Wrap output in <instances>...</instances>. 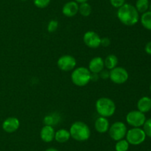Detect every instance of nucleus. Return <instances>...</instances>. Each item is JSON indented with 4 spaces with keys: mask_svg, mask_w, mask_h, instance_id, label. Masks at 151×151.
Segmentation results:
<instances>
[{
    "mask_svg": "<svg viewBox=\"0 0 151 151\" xmlns=\"http://www.w3.org/2000/svg\"><path fill=\"white\" fill-rule=\"evenodd\" d=\"M116 16L119 22L126 26H133L139 21V13L135 6L125 3L122 7L118 8Z\"/></svg>",
    "mask_w": 151,
    "mask_h": 151,
    "instance_id": "obj_1",
    "label": "nucleus"
},
{
    "mask_svg": "<svg viewBox=\"0 0 151 151\" xmlns=\"http://www.w3.org/2000/svg\"><path fill=\"white\" fill-rule=\"evenodd\" d=\"M71 137L78 142H85L89 139L91 130L85 122L78 121L74 122L69 129Z\"/></svg>",
    "mask_w": 151,
    "mask_h": 151,
    "instance_id": "obj_2",
    "label": "nucleus"
},
{
    "mask_svg": "<svg viewBox=\"0 0 151 151\" xmlns=\"http://www.w3.org/2000/svg\"><path fill=\"white\" fill-rule=\"evenodd\" d=\"M95 108L100 116L108 118L112 116L115 113L116 105L110 98L101 97L96 102Z\"/></svg>",
    "mask_w": 151,
    "mask_h": 151,
    "instance_id": "obj_3",
    "label": "nucleus"
},
{
    "mask_svg": "<svg viewBox=\"0 0 151 151\" xmlns=\"http://www.w3.org/2000/svg\"><path fill=\"white\" fill-rule=\"evenodd\" d=\"M91 73L86 67L75 68L71 74L72 83L78 87H84L91 81Z\"/></svg>",
    "mask_w": 151,
    "mask_h": 151,
    "instance_id": "obj_4",
    "label": "nucleus"
},
{
    "mask_svg": "<svg viewBox=\"0 0 151 151\" xmlns=\"http://www.w3.org/2000/svg\"><path fill=\"white\" fill-rule=\"evenodd\" d=\"M146 134L141 127H133L127 131L126 140L130 144L139 145L145 141Z\"/></svg>",
    "mask_w": 151,
    "mask_h": 151,
    "instance_id": "obj_5",
    "label": "nucleus"
},
{
    "mask_svg": "<svg viewBox=\"0 0 151 151\" xmlns=\"http://www.w3.org/2000/svg\"><path fill=\"white\" fill-rule=\"evenodd\" d=\"M127 129L126 124L122 121H115L109 129V136L113 140L119 141L123 139L126 136Z\"/></svg>",
    "mask_w": 151,
    "mask_h": 151,
    "instance_id": "obj_6",
    "label": "nucleus"
},
{
    "mask_svg": "<svg viewBox=\"0 0 151 151\" xmlns=\"http://www.w3.org/2000/svg\"><path fill=\"white\" fill-rule=\"evenodd\" d=\"M128 78H129L128 72L125 68L122 67H116L110 70L109 78L114 84H124L128 81Z\"/></svg>",
    "mask_w": 151,
    "mask_h": 151,
    "instance_id": "obj_7",
    "label": "nucleus"
},
{
    "mask_svg": "<svg viewBox=\"0 0 151 151\" xmlns=\"http://www.w3.org/2000/svg\"><path fill=\"white\" fill-rule=\"evenodd\" d=\"M145 121V114L138 110L130 111L126 115V122L133 127H141Z\"/></svg>",
    "mask_w": 151,
    "mask_h": 151,
    "instance_id": "obj_8",
    "label": "nucleus"
},
{
    "mask_svg": "<svg viewBox=\"0 0 151 151\" xmlns=\"http://www.w3.org/2000/svg\"><path fill=\"white\" fill-rule=\"evenodd\" d=\"M57 65L59 69L68 72L75 69L77 65V61L75 58L71 55H63L59 58Z\"/></svg>",
    "mask_w": 151,
    "mask_h": 151,
    "instance_id": "obj_9",
    "label": "nucleus"
},
{
    "mask_svg": "<svg viewBox=\"0 0 151 151\" xmlns=\"http://www.w3.org/2000/svg\"><path fill=\"white\" fill-rule=\"evenodd\" d=\"M83 42L89 48L96 49L100 46L101 38L97 33L93 30H88L84 33Z\"/></svg>",
    "mask_w": 151,
    "mask_h": 151,
    "instance_id": "obj_10",
    "label": "nucleus"
},
{
    "mask_svg": "<svg viewBox=\"0 0 151 151\" xmlns=\"http://www.w3.org/2000/svg\"><path fill=\"white\" fill-rule=\"evenodd\" d=\"M20 126V121L16 117H8L2 123V129L9 133H14Z\"/></svg>",
    "mask_w": 151,
    "mask_h": 151,
    "instance_id": "obj_11",
    "label": "nucleus"
},
{
    "mask_svg": "<svg viewBox=\"0 0 151 151\" xmlns=\"http://www.w3.org/2000/svg\"><path fill=\"white\" fill-rule=\"evenodd\" d=\"M104 68V59L100 56L94 57L91 59V61L88 63V69L89 70L91 73L99 74Z\"/></svg>",
    "mask_w": 151,
    "mask_h": 151,
    "instance_id": "obj_12",
    "label": "nucleus"
},
{
    "mask_svg": "<svg viewBox=\"0 0 151 151\" xmlns=\"http://www.w3.org/2000/svg\"><path fill=\"white\" fill-rule=\"evenodd\" d=\"M78 3L75 1H68L62 7V13L66 17H73L78 13Z\"/></svg>",
    "mask_w": 151,
    "mask_h": 151,
    "instance_id": "obj_13",
    "label": "nucleus"
},
{
    "mask_svg": "<svg viewBox=\"0 0 151 151\" xmlns=\"http://www.w3.org/2000/svg\"><path fill=\"white\" fill-rule=\"evenodd\" d=\"M55 132L52 126L44 125L40 131V137L44 142H51L55 139Z\"/></svg>",
    "mask_w": 151,
    "mask_h": 151,
    "instance_id": "obj_14",
    "label": "nucleus"
},
{
    "mask_svg": "<svg viewBox=\"0 0 151 151\" xmlns=\"http://www.w3.org/2000/svg\"><path fill=\"white\" fill-rule=\"evenodd\" d=\"M109 127H110L109 121L106 117H98L94 122V128L96 131L100 133H106L109 131Z\"/></svg>",
    "mask_w": 151,
    "mask_h": 151,
    "instance_id": "obj_15",
    "label": "nucleus"
},
{
    "mask_svg": "<svg viewBox=\"0 0 151 151\" xmlns=\"http://www.w3.org/2000/svg\"><path fill=\"white\" fill-rule=\"evenodd\" d=\"M137 109L143 113L151 110V99L148 96H143L137 102Z\"/></svg>",
    "mask_w": 151,
    "mask_h": 151,
    "instance_id": "obj_16",
    "label": "nucleus"
},
{
    "mask_svg": "<svg viewBox=\"0 0 151 151\" xmlns=\"http://www.w3.org/2000/svg\"><path fill=\"white\" fill-rule=\"evenodd\" d=\"M70 137L71 135L69 130L64 128L58 130L57 132H55V139L59 143H65L68 142Z\"/></svg>",
    "mask_w": 151,
    "mask_h": 151,
    "instance_id": "obj_17",
    "label": "nucleus"
},
{
    "mask_svg": "<svg viewBox=\"0 0 151 151\" xmlns=\"http://www.w3.org/2000/svg\"><path fill=\"white\" fill-rule=\"evenodd\" d=\"M105 68L109 70L114 69V68L117 67L118 65V58L114 54H109L106 56L104 59Z\"/></svg>",
    "mask_w": 151,
    "mask_h": 151,
    "instance_id": "obj_18",
    "label": "nucleus"
},
{
    "mask_svg": "<svg viewBox=\"0 0 151 151\" xmlns=\"http://www.w3.org/2000/svg\"><path fill=\"white\" fill-rule=\"evenodd\" d=\"M139 19L143 28L151 31V11L147 10L145 13H142Z\"/></svg>",
    "mask_w": 151,
    "mask_h": 151,
    "instance_id": "obj_19",
    "label": "nucleus"
},
{
    "mask_svg": "<svg viewBox=\"0 0 151 151\" xmlns=\"http://www.w3.org/2000/svg\"><path fill=\"white\" fill-rule=\"evenodd\" d=\"M91 11H92L91 6L88 2L81 3V4H79L78 13H80V14L82 16H84V17L89 16L91 15Z\"/></svg>",
    "mask_w": 151,
    "mask_h": 151,
    "instance_id": "obj_20",
    "label": "nucleus"
},
{
    "mask_svg": "<svg viewBox=\"0 0 151 151\" xmlns=\"http://www.w3.org/2000/svg\"><path fill=\"white\" fill-rule=\"evenodd\" d=\"M149 0H137L135 7L140 13H144L149 9Z\"/></svg>",
    "mask_w": 151,
    "mask_h": 151,
    "instance_id": "obj_21",
    "label": "nucleus"
},
{
    "mask_svg": "<svg viewBox=\"0 0 151 151\" xmlns=\"http://www.w3.org/2000/svg\"><path fill=\"white\" fill-rule=\"evenodd\" d=\"M60 120V116L57 113H51L50 115H46L44 118V123L45 125L53 126L57 124Z\"/></svg>",
    "mask_w": 151,
    "mask_h": 151,
    "instance_id": "obj_22",
    "label": "nucleus"
},
{
    "mask_svg": "<svg viewBox=\"0 0 151 151\" xmlns=\"http://www.w3.org/2000/svg\"><path fill=\"white\" fill-rule=\"evenodd\" d=\"M129 144H130L126 139H121V140L117 141L115 145V149H116V151H127L129 148Z\"/></svg>",
    "mask_w": 151,
    "mask_h": 151,
    "instance_id": "obj_23",
    "label": "nucleus"
},
{
    "mask_svg": "<svg viewBox=\"0 0 151 151\" xmlns=\"http://www.w3.org/2000/svg\"><path fill=\"white\" fill-rule=\"evenodd\" d=\"M51 0H33L34 5L38 8H45L50 4Z\"/></svg>",
    "mask_w": 151,
    "mask_h": 151,
    "instance_id": "obj_24",
    "label": "nucleus"
},
{
    "mask_svg": "<svg viewBox=\"0 0 151 151\" xmlns=\"http://www.w3.org/2000/svg\"><path fill=\"white\" fill-rule=\"evenodd\" d=\"M58 22L55 20V19H52L47 25V30L49 33H54L55 31H56V30L58 29Z\"/></svg>",
    "mask_w": 151,
    "mask_h": 151,
    "instance_id": "obj_25",
    "label": "nucleus"
},
{
    "mask_svg": "<svg viewBox=\"0 0 151 151\" xmlns=\"http://www.w3.org/2000/svg\"><path fill=\"white\" fill-rule=\"evenodd\" d=\"M143 130L145 133L146 136L151 138V118L146 119L145 122L143 124Z\"/></svg>",
    "mask_w": 151,
    "mask_h": 151,
    "instance_id": "obj_26",
    "label": "nucleus"
},
{
    "mask_svg": "<svg viewBox=\"0 0 151 151\" xmlns=\"http://www.w3.org/2000/svg\"><path fill=\"white\" fill-rule=\"evenodd\" d=\"M110 3L115 8H119L125 3V0H110Z\"/></svg>",
    "mask_w": 151,
    "mask_h": 151,
    "instance_id": "obj_27",
    "label": "nucleus"
},
{
    "mask_svg": "<svg viewBox=\"0 0 151 151\" xmlns=\"http://www.w3.org/2000/svg\"><path fill=\"white\" fill-rule=\"evenodd\" d=\"M109 74H110V70H109L107 69L105 70L104 68V69L99 73V76H100V78H103V79H107V78H109Z\"/></svg>",
    "mask_w": 151,
    "mask_h": 151,
    "instance_id": "obj_28",
    "label": "nucleus"
},
{
    "mask_svg": "<svg viewBox=\"0 0 151 151\" xmlns=\"http://www.w3.org/2000/svg\"><path fill=\"white\" fill-rule=\"evenodd\" d=\"M111 44V39L109 37H103L101 38V41H100V45L103 47H107Z\"/></svg>",
    "mask_w": 151,
    "mask_h": 151,
    "instance_id": "obj_29",
    "label": "nucleus"
},
{
    "mask_svg": "<svg viewBox=\"0 0 151 151\" xmlns=\"http://www.w3.org/2000/svg\"><path fill=\"white\" fill-rule=\"evenodd\" d=\"M145 50L146 53L151 55V41L146 44L145 47Z\"/></svg>",
    "mask_w": 151,
    "mask_h": 151,
    "instance_id": "obj_30",
    "label": "nucleus"
},
{
    "mask_svg": "<svg viewBox=\"0 0 151 151\" xmlns=\"http://www.w3.org/2000/svg\"><path fill=\"white\" fill-rule=\"evenodd\" d=\"M100 76H99V74L97 73H91V81H97L99 79Z\"/></svg>",
    "mask_w": 151,
    "mask_h": 151,
    "instance_id": "obj_31",
    "label": "nucleus"
},
{
    "mask_svg": "<svg viewBox=\"0 0 151 151\" xmlns=\"http://www.w3.org/2000/svg\"><path fill=\"white\" fill-rule=\"evenodd\" d=\"M75 1H76L77 3L78 4H81V3H84V2H87L88 0H74Z\"/></svg>",
    "mask_w": 151,
    "mask_h": 151,
    "instance_id": "obj_32",
    "label": "nucleus"
},
{
    "mask_svg": "<svg viewBox=\"0 0 151 151\" xmlns=\"http://www.w3.org/2000/svg\"><path fill=\"white\" fill-rule=\"evenodd\" d=\"M46 151H58L55 148H48L47 150H46Z\"/></svg>",
    "mask_w": 151,
    "mask_h": 151,
    "instance_id": "obj_33",
    "label": "nucleus"
},
{
    "mask_svg": "<svg viewBox=\"0 0 151 151\" xmlns=\"http://www.w3.org/2000/svg\"><path fill=\"white\" fill-rule=\"evenodd\" d=\"M149 10H150V11H151V2H150V4H149Z\"/></svg>",
    "mask_w": 151,
    "mask_h": 151,
    "instance_id": "obj_34",
    "label": "nucleus"
},
{
    "mask_svg": "<svg viewBox=\"0 0 151 151\" xmlns=\"http://www.w3.org/2000/svg\"><path fill=\"white\" fill-rule=\"evenodd\" d=\"M150 92H151V84H150Z\"/></svg>",
    "mask_w": 151,
    "mask_h": 151,
    "instance_id": "obj_35",
    "label": "nucleus"
},
{
    "mask_svg": "<svg viewBox=\"0 0 151 151\" xmlns=\"http://www.w3.org/2000/svg\"><path fill=\"white\" fill-rule=\"evenodd\" d=\"M22 1H26V0H22Z\"/></svg>",
    "mask_w": 151,
    "mask_h": 151,
    "instance_id": "obj_36",
    "label": "nucleus"
}]
</instances>
